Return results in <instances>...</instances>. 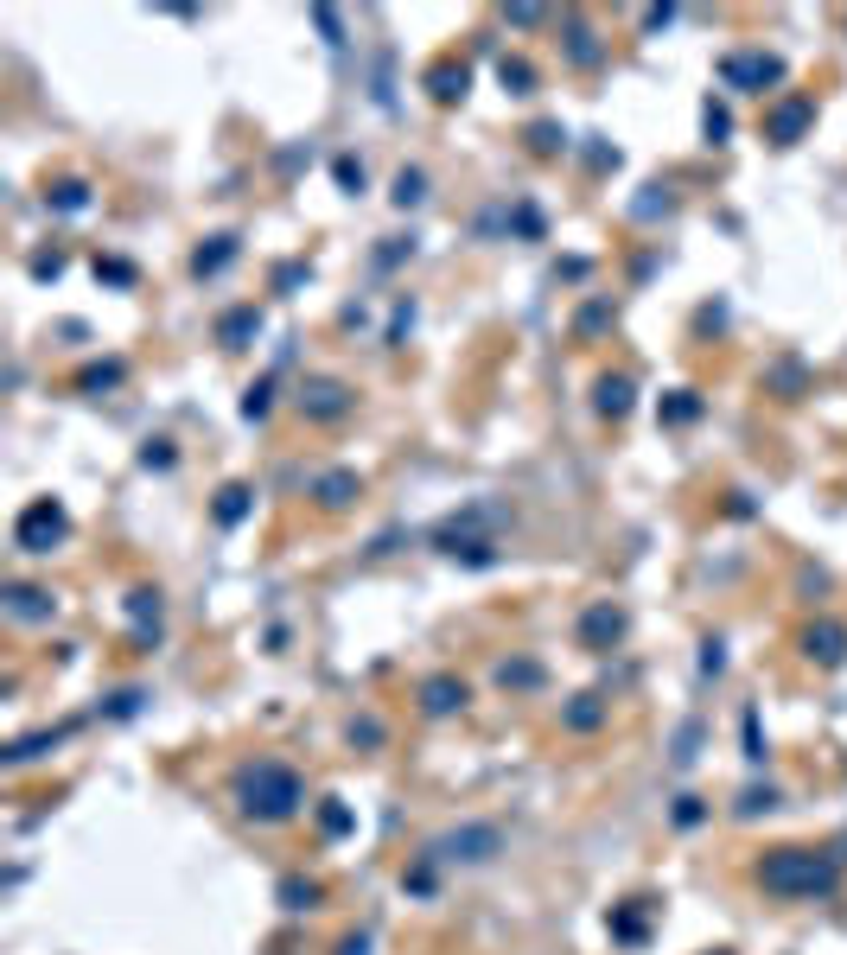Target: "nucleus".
I'll return each mask as SVG.
<instances>
[{
  "mask_svg": "<svg viewBox=\"0 0 847 955\" xmlns=\"http://www.w3.org/2000/svg\"><path fill=\"white\" fill-rule=\"evenodd\" d=\"M803 656H809V663H822V669H835L847 656V631H841V624H828V618L809 624V631H803Z\"/></svg>",
  "mask_w": 847,
  "mask_h": 955,
  "instance_id": "nucleus-5",
  "label": "nucleus"
},
{
  "mask_svg": "<svg viewBox=\"0 0 847 955\" xmlns=\"http://www.w3.org/2000/svg\"><path fill=\"white\" fill-rule=\"evenodd\" d=\"M599 720H605V707L593 701V694H580V701H574V707H567V726H574V733H593V726H599Z\"/></svg>",
  "mask_w": 847,
  "mask_h": 955,
  "instance_id": "nucleus-12",
  "label": "nucleus"
},
{
  "mask_svg": "<svg viewBox=\"0 0 847 955\" xmlns=\"http://www.w3.org/2000/svg\"><path fill=\"white\" fill-rule=\"evenodd\" d=\"M281 898H287V911H306V905L319 898V885H313V879H287V885H281Z\"/></svg>",
  "mask_w": 847,
  "mask_h": 955,
  "instance_id": "nucleus-15",
  "label": "nucleus"
},
{
  "mask_svg": "<svg viewBox=\"0 0 847 955\" xmlns=\"http://www.w3.org/2000/svg\"><path fill=\"white\" fill-rule=\"evenodd\" d=\"M758 879H765V892H777V898H816V892H835L841 866H835V854H816V847H777V854L758 866Z\"/></svg>",
  "mask_w": 847,
  "mask_h": 955,
  "instance_id": "nucleus-2",
  "label": "nucleus"
},
{
  "mask_svg": "<svg viewBox=\"0 0 847 955\" xmlns=\"http://www.w3.org/2000/svg\"><path fill=\"white\" fill-rule=\"evenodd\" d=\"M344 955H370V943H363V936H357V943H344Z\"/></svg>",
  "mask_w": 847,
  "mask_h": 955,
  "instance_id": "nucleus-20",
  "label": "nucleus"
},
{
  "mask_svg": "<svg viewBox=\"0 0 847 955\" xmlns=\"http://www.w3.org/2000/svg\"><path fill=\"white\" fill-rule=\"evenodd\" d=\"M809 115H816V102H803V96H797V102H784V109L771 115V128H765V134H771L777 147H790V141H797V134L809 128Z\"/></svg>",
  "mask_w": 847,
  "mask_h": 955,
  "instance_id": "nucleus-8",
  "label": "nucleus"
},
{
  "mask_svg": "<svg viewBox=\"0 0 847 955\" xmlns=\"http://www.w3.org/2000/svg\"><path fill=\"white\" fill-rule=\"evenodd\" d=\"M300 803H306L300 771H287V764H274V758L249 764V771L236 777V809L249 815V822H287Z\"/></svg>",
  "mask_w": 847,
  "mask_h": 955,
  "instance_id": "nucleus-1",
  "label": "nucleus"
},
{
  "mask_svg": "<svg viewBox=\"0 0 847 955\" xmlns=\"http://www.w3.org/2000/svg\"><path fill=\"white\" fill-rule=\"evenodd\" d=\"M230 255H236V242H230V236H217V249H198V274H217L223 262H230Z\"/></svg>",
  "mask_w": 847,
  "mask_h": 955,
  "instance_id": "nucleus-16",
  "label": "nucleus"
},
{
  "mask_svg": "<svg viewBox=\"0 0 847 955\" xmlns=\"http://www.w3.org/2000/svg\"><path fill=\"white\" fill-rule=\"evenodd\" d=\"M300 408L313 414V421H338V414L351 408V389H344V382H306V389H300Z\"/></svg>",
  "mask_w": 847,
  "mask_h": 955,
  "instance_id": "nucleus-6",
  "label": "nucleus"
},
{
  "mask_svg": "<svg viewBox=\"0 0 847 955\" xmlns=\"http://www.w3.org/2000/svg\"><path fill=\"white\" fill-rule=\"evenodd\" d=\"M242 497H249L242 484H230V491H223V503H217V516H223V523H236V516H242Z\"/></svg>",
  "mask_w": 847,
  "mask_h": 955,
  "instance_id": "nucleus-19",
  "label": "nucleus"
},
{
  "mask_svg": "<svg viewBox=\"0 0 847 955\" xmlns=\"http://www.w3.org/2000/svg\"><path fill=\"white\" fill-rule=\"evenodd\" d=\"M459 701H465V682H453V675H440V682L421 688V707H427V714H453Z\"/></svg>",
  "mask_w": 847,
  "mask_h": 955,
  "instance_id": "nucleus-9",
  "label": "nucleus"
},
{
  "mask_svg": "<svg viewBox=\"0 0 847 955\" xmlns=\"http://www.w3.org/2000/svg\"><path fill=\"white\" fill-rule=\"evenodd\" d=\"M625 408H631V382L625 376H605L599 382V414H612V421H618Z\"/></svg>",
  "mask_w": 847,
  "mask_h": 955,
  "instance_id": "nucleus-10",
  "label": "nucleus"
},
{
  "mask_svg": "<svg viewBox=\"0 0 847 955\" xmlns=\"http://www.w3.org/2000/svg\"><path fill=\"white\" fill-rule=\"evenodd\" d=\"M58 535H64V510H58V503L45 497V503H32V510L20 516V529H13V542H20L26 554H51V542H58Z\"/></svg>",
  "mask_w": 847,
  "mask_h": 955,
  "instance_id": "nucleus-3",
  "label": "nucleus"
},
{
  "mask_svg": "<svg viewBox=\"0 0 847 955\" xmlns=\"http://www.w3.org/2000/svg\"><path fill=\"white\" fill-rule=\"evenodd\" d=\"M497 847V828H465V835H453V841H440L434 854L440 860H484Z\"/></svg>",
  "mask_w": 847,
  "mask_h": 955,
  "instance_id": "nucleus-7",
  "label": "nucleus"
},
{
  "mask_svg": "<svg viewBox=\"0 0 847 955\" xmlns=\"http://www.w3.org/2000/svg\"><path fill=\"white\" fill-rule=\"evenodd\" d=\"M618 631H625V618H618V612H605V605H599L593 618H586V637H618Z\"/></svg>",
  "mask_w": 847,
  "mask_h": 955,
  "instance_id": "nucleus-17",
  "label": "nucleus"
},
{
  "mask_svg": "<svg viewBox=\"0 0 847 955\" xmlns=\"http://www.w3.org/2000/svg\"><path fill=\"white\" fill-rule=\"evenodd\" d=\"M784 77V64L765 58V51H746V58H726V83L733 90H765V83Z\"/></svg>",
  "mask_w": 847,
  "mask_h": 955,
  "instance_id": "nucleus-4",
  "label": "nucleus"
},
{
  "mask_svg": "<svg viewBox=\"0 0 847 955\" xmlns=\"http://www.w3.org/2000/svg\"><path fill=\"white\" fill-rule=\"evenodd\" d=\"M427 83H434L440 102H459V96H465V64H459V71H453V64H434V71H427Z\"/></svg>",
  "mask_w": 847,
  "mask_h": 955,
  "instance_id": "nucleus-11",
  "label": "nucleus"
},
{
  "mask_svg": "<svg viewBox=\"0 0 847 955\" xmlns=\"http://www.w3.org/2000/svg\"><path fill=\"white\" fill-rule=\"evenodd\" d=\"M351 491H357V478L351 472H332L319 484V503H325V510H338V503H351Z\"/></svg>",
  "mask_w": 847,
  "mask_h": 955,
  "instance_id": "nucleus-13",
  "label": "nucleus"
},
{
  "mask_svg": "<svg viewBox=\"0 0 847 955\" xmlns=\"http://www.w3.org/2000/svg\"><path fill=\"white\" fill-rule=\"evenodd\" d=\"M421 172H402V179H395V204H421Z\"/></svg>",
  "mask_w": 847,
  "mask_h": 955,
  "instance_id": "nucleus-18",
  "label": "nucleus"
},
{
  "mask_svg": "<svg viewBox=\"0 0 847 955\" xmlns=\"http://www.w3.org/2000/svg\"><path fill=\"white\" fill-rule=\"evenodd\" d=\"M13 618H45L51 605H45V593H32V586H13V605H7Z\"/></svg>",
  "mask_w": 847,
  "mask_h": 955,
  "instance_id": "nucleus-14",
  "label": "nucleus"
}]
</instances>
